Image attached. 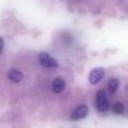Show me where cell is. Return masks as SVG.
<instances>
[{
    "instance_id": "1",
    "label": "cell",
    "mask_w": 128,
    "mask_h": 128,
    "mask_svg": "<svg viewBox=\"0 0 128 128\" xmlns=\"http://www.w3.org/2000/svg\"><path fill=\"white\" fill-rule=\"evenodd\" d=\"M96 107H97L98 111L100 112H106L108 111L110 104L109 100L107 99V94L104 90H99L97 92V98H96Z\"/></svg>"
},
{
    "instance_id": "7",
    "label": "cell",
    "mask_w": 128,
    "mask_h": 128,
    "mask_svg": "<svg viewBox=\"0 0 128 128\" xmlns=\"http://www.w3.org/2000/svg\"><path fill=\"white\" fill-rule=\"evenodd\" d=\"M118 86H119V81L117 79H111L108 83V90L110 93H115L118 89Z\"/></svg>"
},
{
    "instance_id": "3",
    "label": "cell",
    "mask_w": 128,
    "mask_h": 128,
    "mask_svg": "<svg viewBox=\"0 0 128 128\" xmlns=\"http://www.w3.org/2000/svg\"><path fill=\"white\" fill-rule=\"evenodd\" d=\"M104 76V70L102 68H93V70L89 73V82H90V84L94 86V84H97L99 81H101Z\"/></svg>"
},
{
    "instance_id": "2",
    "label": "cell",
    "mask_w": 128,
    "mask_h": 128,
    "mask_svg": "<svg viewBox=\"0 0 128 128\" xmlns=\"http://www.w3.org/2000/svg\"><path fill=\"white\" fill-rule=\"evenodd\" d=\"M38 60H40V63L42 66L44 68H55L58 66V62L53 58L48 53L46 52H42L38 55Z\"/></svg>"
},
{
    "instance_id": "8",
    "label": "cell",
    "mask_w": 128,
    "mask_h": 128,
    "mask_svg": "<svg viewBox=\"0 0 128 128\" xmlns=\"http://www.w3.org/2000/svg\"><path fill=\"white\" fill-rule=\"evenodd\" d=\"M112 111H114V114H117V115H122V114L125 111L124 104H122V102H116V104L112 106Z\"/></svg>"
},
{
    "instance_id": "6",
    "label": "cell",
    "mask_w": 128,
    "mask_h": 128,
    "mask_svg": "<svg viewBox=\"0 0 128 128\" xmlns=\"http://www.w3.org/2000/svg\"><path fill=\"white\" fill-rule=\"evenodd\" d=\"M65 89V81L61 78H58L53 81L52 83V90H53L54 93H60Z\"/></svg>"
},
{
    "instance_id": "5",
    "label": "cell",
    "mask_w": 128,
    "mask_h": 128,
    "mask_svg": "<svg viewBox=\"0 0 128 128\" xmlns=\"http://www.w3.org/2000/svg\"><path fill=\"white\" fill-rule=\"evenodd\" d=\"M8 79L14 83H18L22 80V73L16 68H11L8 71Z\"/></svg>"
},
{
    "instance_id": "4",
    "label": "cell",
    "mask_w": 128,
    "mask_h": 128,
    "mask_svg": "<svg viewBox=\"0 0 128 128\" xmlns=\"http://www.w3.org/2000/svg\"><path fill=\"white\" fill-rule=\"evenodd\" d=\"M88 111H89L88 107L84 106V104H81V106H79L72 112V115H71V119H72V120L83 119V118H86V116H88Z\"/></svg>"
}]
</instances>
